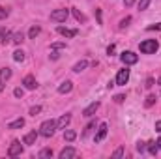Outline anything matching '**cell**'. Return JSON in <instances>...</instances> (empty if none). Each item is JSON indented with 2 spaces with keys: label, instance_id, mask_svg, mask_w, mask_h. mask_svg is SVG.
<instances>
[{
  "label": "cell",
  "instance_id": "cell-1",
  "mask_svg": "<svg viewBox=\"0 0 161 159\" xmlns=\"http://www.w3.org/2000/svg\"><path fill=\"white\" fill-rule=\"evenodd\" d=\"M54 131H56V122H54V120H45V122L40 125V135L47 137V139L53 137Z\"/></svg>",
  "mask_w": 161,
  "mask_h": 159
},
{
  "label": "cell",
  "instance_id": "cell-2",
  "mask_svg": "<svg viewBox=\"0 0 161 159\" xmlns=\"http://www.w3.org/2000/svg\"><path fill=\"white\" fill-rule=\"evenodd\" d=\"M139 49H141L142 54H154V52L159 49V43H158L156 40H144L141 45H139Z\"/></svg>",
  "mask_w": 161,
  "mask_h": 159
},
{
  "label": "cell",
  "instance_id": "cell-3",
  "mask_svg": "<svg viewBox=\"0 0 161 159\" xmlns=\"http://www.w3.org/2000/svg\"><path fill=\"white\" fill-rule=\"evenodd\" d=\"M120 60L125 64V66H133V64L139 62V56H137L135 52H131V51H125V52H122Z\"/></svg>",
  "mask_w": 161,
  "mask_h": 159
},
{
  "label": "cell",
  "instance_id": "cell-4",
  "mask_svg": "<svg viewBox=\"0 0 161 159\" xmlns=\"http://www.w3.org/2000/svg\"><path fill=\"white\" fill-rule=\"evenodd\" d=\"M68 15H69V11H68V9H54V11L51 13V21L64 23V21L68 19Z\"/></svg>",
  "mask_w": 161,
  "mask_h": 159
},
{
  "label": "cell",
  "instance_id": "cell-5",
  "mask_svg": "<svg viewBox=\"0 0 161 159\" xmlns=\"http://www.w3.org/2000/svg\"><path fill=\"white\" fill-rule=\"evenodd\" d=\"M21 154H23L21 142H19V140H13V142L9 144V148H8V156H9V157H17V156H21Z\"/></svg>",
  "mask_w": 161,
  "mask_h": 159
},
{
  "label": "cell",
  "instance_id": "cell-6",
  "mask_svg": "<svg viewBox=\"0 0 161 159\" xmlns=\"http://www.w3.org/2000/svg\"><path fill=\"white\" fill-rule=\"evenodd\" d=\"M127 80H129V69L127 68L125 69H120L118 75H116V84L118 86H124V84H127Z\"/></svg>",
  "mask_w": 161,
  "mask_h": 159
},
{
  "label": "cell",
  "instance_id": "cell-7",
  "mask_svg": "<svg viewBox=\"0 0 161 159\" xmlns=\"http://www.w3.org/2000/svg\"><path fill=\"white\" fill-rule=\"evenodd\" d=\"M99 109V101H94V103H90L84 111H82V116H86V118H90V116H94L96 114V111Z\"/></svg>",
  "mask_w": 161,
  "mask_h": 159
},
{
  "label": "cell",
  "instance_id": "cell-8",
  "mask_svg": "<svg viewBox=\"0 0 161 159\" xmlns=\"http://www.w3.org/2000/svg\"><path fill=\"white\" fill-rule=\"evenodd\" d=\"M107 129H109L107 123H99V129H97V135L94 137V140H96V142H101V140L105 139V135H107Z\"/></svg>",
  "mask_w": 161,
  "mask_h": 159
},
{
  "label": "cell",
  "instance_id": "cell-9",
  "mask_svg": "<svg viewBox=\"0 0 161 159\" xmlns=\"http://www.w3.org/2000/svg\"><path fill=\"white\" fill-rule=\"evenodd\" d=\"M23 84H25V88H28V90H36V88H38V80L34 79L32 75H26L25 80H23Z\"/></svg>",
  "mask_w": 161,
  "mask_h": 159
},
{
  "label": "cell",
  "instance_id": "cell-10",
  "mask_svg": "<svg viewBox=\"0 0 161 159\" xmlns=\"http://www.w3.org/2000/svg\"><path fill=\"white\" fill-rule=\"evenodd\" d=\"M69 122H71V114H62L60 120L56 122V129H66Z\"/></svg>",
  "mask_w": 161,
  "mask_h": 159
},
{
  "label": "cell",
  "instance_id": "cell-11",
  "mask_svg": "<svg viewBox=\"0 0 161 159\" xmlns=\"http://www.w3.org/2000/svg\"><path fill=\"white\" fill-rule=\"evenodd\" d=\"M75 156H77V150L71 148V146H68V148H64L60 152V159H69V157H75Z\"/></svg>",
  "mask_w": 161,
  "mask_h": 159
},
{
  "label": "cell",
  "instance_id": "cell-12",
  "mask_svg": "<svg viewBox=\"0 0 161 159\" xmlns=\"http://www.w3.org/2000/svg\"><path fill=\"white\" fill-rule=\"evenodd\" d=\"M36 139H38V131L34 129V131H30V133H26V135H25V139H23V142L30 146V144H36Z\"/></svg>",
  "mask_w": 161,
  "mask_h": 159
},
{
  "label": "cell",
  "instance_id": "cell-13",
  "mask_svg": "<svg viewBox=\"0 0 161 159\" xmlns=\"http://www.w3.org/2000/svg\"><path fill=\"white\" fill-rule=\"evenodd\" d=\"M71 90H73V82H71V80H64V82L58 86V92H60V94H69Z\"/></svg>",
  "mask_w": 161,
  "mask_h": 159
},
{
  "label": "cell",
  "instance_id": "cell-14",
  "mask_svg": "<svg viewBox=\"0 0 161 159\" xmlns=\"http://www.w3.org/2000/svg\"><path fill=\"white\" fill-rule=\"evenodd\" d=\"M58 34H62L64 38H73V36H77V30H71V28H66V26H58Z\"/></svg>",
  "mask_w": 161,
  "mask_h": 159
},
{
  "label": "cell",
  "instance_id": "cell-15",
  "mask_svg": "<svg viewBox=\"0 0 161 159\" xmlns=\"http://www.w3.org/2000/svg\"><path fill=\"white\" fill-rule=\"evenodd\" d=\"M23 125H25V120L17 118V120H13V122L8 123V129H19V127H23Z\"/></svg>",
  "mask_w": 161,
  "mask_h": 159
},
{
  "label": "cell",
  "instance_id": "cell-16",
  "mask_svg": "<svg viewBox=\"0 0 161 159\" xmlns=\"http://www.w3.org/2000/svg\"><path fill=\"white\" fill-rule=\"evenodd\" d=\"M11 79V69L9 68H2L0 69V80L4 82V80H9Z\"/></svg>",
  "mask_w": 161,
  "mask_h": 159
},
{
  "label": "cell",
  "instance_id": "cell-17",
  "mask_svg": "<svg viewBox=\"0 0 161 159\" xmlns=\"http://www.w3.org/2000/svg\"><path fill=\"white\" fill-rule=\"evenodd\" d=\"M86 68H88V62H86V60H80V62H77V64L73 66V71H75V73H80V71H84Z\"/></svg>",
  "mask_w": 161,
  "mask_h": 159
},
{
  "label": "cell",
  "instance_id": "cell-18",
  "mask_svg": "<svg viewBox=\"0 0 161 159\" xmlns=\"http://www.w3.org/2000/svg\"><path fill=\"white\" fill-rule=\"evenodd\" d=\"M75 137H77V133H75V131H71V129H66V131H64V140L73 142V140H75Z\"/></svg>",
  "mask_w": 161,
  "mask_h": 159
},
{
  "label": "cell",
  "instance_id": "cell-19",
  "mask_svg": "<svg viewBox=\"0 0 161 159\" xmlns=\"http://www.w3.org/2000/svg\"><path fill=\"white\" fill-rule=\"evenodd\" d=\"M11 41H13L15 45H21V43L25 41V34H23V32H17V34H13V36H11Z\"/></svg>",
  "mask_w": 161,
  "mask_h": 159
},
{
  "label": "cell",
  "instance_id": "cell-20",
  "mask_svg": "<svg viewBox=\"0 0 161 159\" xmlns=\"http://www.w3.org/2000/svg\"><path fill=\"white\" fill-rule=\"evenodd\" d=\"M40 32H41L40 26H32V28H30V32H28V38H30V40H36V38L40 36Z\"/></svg>",
  "mask_w": 161,
  "mask_h": 159
},
{
  "label": "cell",
  "instance_id": "cell-21",
  "mask_svg": "<svg viewBox=\"0 0 161 159\" xmlns=\"http://www.w3.org/2000/svg\"><path fill=\"white\" fill-rule=\"evenodd\" d=\"M146 148H148V152H150L152 156H156V154L159 152V148H158V144H156V142H146Z\"/></svg>",
  "mask_w": 161,
  "mask_h": 159
},
{
  "label": "cell",
  "instance_id": "cell-22",
  "mask_svg": "<svg viewBox=\"0 0 161 159\" xmlns=\"http://www.w3.org/2000/svg\"><path fill=\"white\" fill-rule=\"evenodd\" d=\"M13 60H15V62H23V60H25V52H23L21 49H17V51L13 52Z\"/></svg>",
  "mask_w": 161,
  "mask_h": 159
},
{
  "label": "cell",
  "instance_id": "cell-23",
  "mask_svg": "<svg viewBox=\"0 0 161 159\" xmlns=\"http://www.w3.org/2000/svg\"><path fill=\"white\" fill-rule=\"evenodd\" d=\"M71 11H73V15H75V19H77L79 23H86V17H84V15L80 13V11H79V9H77V8H73Z\"/></svg>",
  "mask_w": 161,
  "mask_h": 159
},
{
  "label": "cell",
  "instance_id": "cell-24",
  "mask_svg": "<svg viewBox=\"0 0 161 159\" xmlns=\"http://www.w3.org/2000/svg\"><path fill=\"white\" fill-rule=\"evenodd\" d=\"M11 41V32H8V30H2V43L6 45V43H9Z\"/></svg>",
  "mask_w": 161,
  "mask_h": 159
},
{
  "label": "cell",
  "instance_id": "cell-25",
  "mask_svg": "<svg viewBox=\"0 0 161 159\" xmlns=\"http://www.w3.org/2000/svg\"><path fill=\"white\" fill-rule=\"evenodd\" d=\"M150 2H152V0H139V4H137V6H139V9H141V11H144V9L150 6Z\"/></svg>",
  "mask_w": 161,
  "mask_h": 159
},
{
  "label": "cell",
  "instance_id": "cell-26",
  "mask_svg": "<svg viewBox=\"0 0 161 159\" xmlns=\"http://www.w3.org/2000/svg\"><path fill=\"white\" fill-rule=\"evenodd\" d=\"M40 157H53V150L51 148H43L40 152Z\"/></svg>",
  "mask_w": 161,
  "mask_h": 159
},
{
  "label": "cell",
  "instance_id": "cell-27",
  "mask_svg": "<svg viewBox=\"0 0 161 159\" xmlns=\"http://www.w3.org/2000/svg\"><path fill=\"white\" fill-rule=\"evenodd\" d=\"M129 23H131V17L127 15V17H124V19L120 21V25H118V26H120V28H125V26H129Z\"/></svg>",
  "mask_w": 161,
  "mask_h": 159
},
{
  "label": "cell",
  "instance_id": "cell-28",
  "mask_svg": "<svg viewBox=\"0 0 161 159\" xmlns=\"http://www.w3.org/2000/svg\"><path fill=\"white\" fill-rule=\"evenodd\" d=\"M154 103H156V96H152V94H150V96L146 97V101H144V105H146V107H152Z\"/></svg>",
  "mask_w": 161,
  "mask_h": 159
},
{
  "label": "cell",
  "instance_id": "cell-29",
  "mask_svg": "<svg viewBox=\"0 0 161 159\" xmlns=\"http://www.w3.org/2000/svg\"><path fill=\"white\" fill-rule=\"evenodd\" d=\"M94 127H96V122H90V123H88V125H86V129H84V131H82V137H86V135H88V133H90V131H92V129H94Z\"/></svg>",
  "mask_w": 161,
  "mask_h": 159
},
{
  "label": "cell",
  "instance_id": "cell-30",
  "mask_svg": "<svg viewBox=\"0 0 161 159\" xmlns=\"http://www.w3.org/2000/svg\"><path fill=\"white\" fill-rule=\"evenodd\" d=\"M144 150H146V142H142V140H139V142H137V152H139V154H142Z\"/></svg>",
  "mask_w": 161,
  "mask_h": 159
},
{
  "label": "cell",
  "instance_id": "cell-31",
  "mask_svg": "<svg viewBox=\"0 0 161 159\" xmlns=\"http://www.w3.org/2000/svg\"><path fill=\"white\" fill-rule=\"evenodd\" d=\"M64 47H66V43H53V45H51L53 51H60V49H64Z\"/></svg>",
  "mask_w": 161,
  "mask_h": 159
},
{
  "label": "cell",
  "instance_id": "cell-32",
  "mask_svg": "<svg viewBox=\"0 0 161 159\" xmlns=\"http://www.w3.org/2000/svg\"><path fill=\"white\" fill-rule=\"evenodd\" d=\"M40 112H41L40 105H36V107H32V109H30V114H32V116H36V114H40Z\"/></svg>",
  "mask_w": 161,
  "mask_h": 159
},
{
  "label": "cell",
  "instance_id": "cell-33",
  "mask_svg": "<svg viewBox=\"0 0 161 159\" xmlns=\"http://www.w3.org/2000/svg\"><path fill=\"white\" fill-rule=\"evenodd\" d=\"M13 94H15V97H23V96H25V90H23V88H15Z\"/></svg>",
  "mask_w": 161,
  "mask_h": 159
},
{
  "label": "cell",
  "instance_id": "cell-34",
  "mask_svg": "<svg viewBox=\"0 0 161 159\" xmlns=\"http://www.w3.org/2000/svg\"><path fill=\"white\" fill-rule=\"evenodd\" d=\"M6 17H8V9L0 6V21H2V19H6Z\"/></svg>",
  "mask_w": 161,
  "mask_h": 159
},
{
  "label": "cell",
  "instance_id": "cell-35",
  "mask_svg": "<svg viewBox=\"0 0 161 159\" xmlns=\"http://www.w3.org/2000/svg\"><path fill=\"white\" fill-rule=\"evenodd\" d=\"M124 99H125V96H124V94H118V96H114V103H122Z\"/></svg>",
  "mask_w": 161,
  "mask_h": 159
},
{
  "label": "cell",
  "instance_id": "cell-36",
  "mask_svg": "<svg viewBox=\"0 0 161 159\" xmlns=\"http://www.w3.org/2000/svg\"><path fill=\"white\" fill-rule=\"evenodd\" d=\"M114 51H116V47H114V45H109V47H107V54H109V56H113V54H114Z\"/></svg>",
  "mask_w": 161,
  "mask_h": 159
},
{
  "label": "cell",
  "instance_id": "cell-37",
  "mask_svg": "<svg viewBox=\"0 0 161 159\" xmlns=\"http://www.w3.org/2000/svg\"><path fill=\"white\" fill-rule=\"evenodd\" d=\"M122 156H124V148H118V150L113 154V157H122Z\"/></svg>",
  "mask_w": 161,
  "mask_h": 159
},
{
  "label": "cell",
  "instance_id": "cell-38",
  "mask_svg": "<svg viewBox=\"0 0 161 159\" xmlns=\"http://www.w3.org/2000/svg\"><path fill=\"white\" fill-rule=\"evenodd\" d=\"M148 30H161V23H158V25H150Z\"/></svg>",
  "mask_w": 161,
  "mask_h": 159
},
{
  "label": "cell",
  "instance_id": "cell-39",
  "mask_svg": "<svg viewBox=\"0 0 161 159\" xmlns=\"http://www.w3.org/2000/svg\"><path fill=\"white\" fill-rule=\"evenodd\" d=\"M144 86H146V88H152V86H154V79H152V77L146 79V84H144Z\"/></svg>",
  "mask_w": 161,
  "mask_h": 159
},
{
  "label": "cell",
  "instance_id": "cell-40",
  "mask_svg": "<svg viewBox=\"0 0 161 159\" xmlns=\"http://www.w3.org/2000/svg\"><path fill=\"white\" fill-rule=\"evenodd\" d=\"M133 4H135V0H124V6H125V8H131Z\"/></svg>",
  "mask_w": 161,
  "mask_h": 159
},
{
  "label": "cell",
  "instance_id": "cell-41",
  "mask_svg": "<svg viewBox=\"0 0 161 159\" xmlns=\"http://www.w3.org/2000/svg\"><path fill=\"white\" fill-rule=\"evenodd\" d=\"M96 17H97V23L101 25V11L99 9H96Z\"/></svg>",
  "mask_w": 161,
  "mask_h": 159
},
{
  "label": "cell",
  "instance_id": "cell-42",
  "mask_svg": "<svg viewBox=\"0 0 161 159\" xmlns=\"http://www.w3.org/2000/svg\"><path fill=\"white\" fill-rule=\"evenodd\" d=\"M58 56H60V54H58L56 51H53V52H51V58H53V60H58Z\"/></svg>",
  "mask_w": 161,
  "mask_h": 159
},
{
  "label": "cell",
  "instance_id": "cell-43",
  "mask_svg": "<svg viewBox=\"0 0 161 159\" xmlns=\"http://www.w3.org/2000/svg\"><path fill=\"white\" fill-rule=\"evenodd\" d=\"M156 131H159V133H161V120L156 122Z\"/></svg>",
  "mask_w": 161,
  "mask_h": 159
},
{
  "label": "cell",
  "instance_id": "cell-44",
  "mask_svg": "<svg viewBox=\"0 0 161 159\" xmlns=\"http://www.w3.org/2000/svg\"><path fill=\"white\" fill-rule=\"evenodd\" d=\"M156 144H158V148H159V150H161V137H159V139H158V142H156Z\"/></svg>",
  "mask_w": 161,
  "mask_h": 159
},
{
  "label": "cell",
  "instance_id": "cell-45",
  "mask_svg": "<svg viewBox=\"0 0 161 159\" xmlns=\"http://www.w3.org/2000/svg\"><path fill=\"white\" fill-rule=\"evenodd\" d=\"M2 90H4V82L0 80V92H2Z\"/></svg>",
  "mask_w": 161,
  "mask_h": 159
},
{
  "label": "cell",
  "instance_id": "cell-46",
  "mask_svg": "<svg viewBox=\"0 0 161 159\" xmlns=\"http://www.w3.org/2000/svg\"><path fill=\"white\" fill-rule=\"evenodd\" d=\"M158 84H161V77H159V79H158Z\"/></svg>",
  "mask_w": 161,
  "mask_h": 159
},
{
  "label": "cell",
  "instance_id": "cell-47",
  "mask_svg": "<svg viewBox=\"0 0 161 159\" xmlns=\"http://www.w3.org/2000/svg\"><path fill=\"white\" fill-rule=\"evenodd\" d=\"M0 36H2V32H0Z\"/></svg>",
  "mask_w": 161,
  "mask_h": 159
}]
</instances>
